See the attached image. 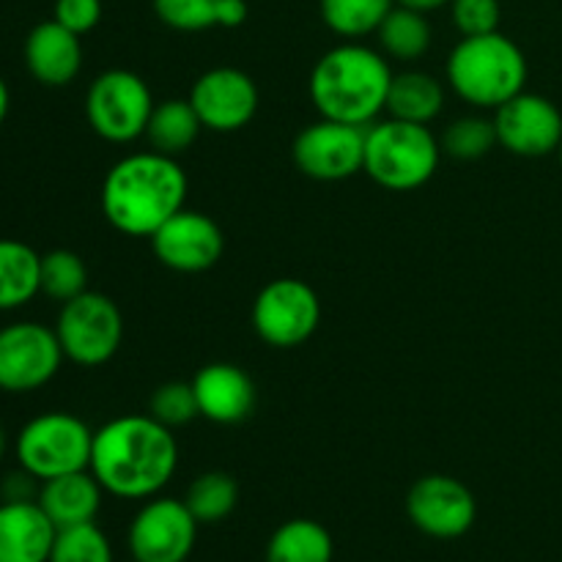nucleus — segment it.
<instances>
[{"instance_id": "e433bc0d", "label": "nucleus", "mask_w": 562, "mask_h": 562, "mask_svg": "<svg viewBox=\"0 0 562 562\" xmlns=\"http://www.w3.org/2000/svg\"><path fill=\"white\" fill-rule=\"evenodd\" d=\"M9 108H11V93H9V86H5V80L0 77V124H3L5 115H9Z\"/></svg>"}, {"instance_id": "f8f14e48", "label": "nucleus", "mask_w": 562, "mask_h": 562, "mask_svg": "<svg viewBox=\"0 0 562 562\" xmlns=\"http://www.w3.org/2000/svg\"><path fill=\"white\" fill-rule=\"evenodd\" d=\"M368 126L318 119L294 140V162L307 179L344 181L366 168Z\"/></svg>"}, {"instance_id": "c85d7f7f", "label": "nucleus", "mask_w": 562, "mask_h": 562, "mask_svg": "<svg viewBox=\"0 0 562 562\" xmlns=\"http://www.w3.org/2000/svg\"><path fill=\"white\" fill-rule=\"evenodd\" d=\"M88 291V267L77 252L49 250L42 256V294L53 302H69Z\"/></svg>"}, {"instance_id": "f704fd0d", "label": "nucleus", "mask_w": 562, "mask_h": 562, "mask_svg": "<svg viewBox=\"0 0 562 562\" xmlns=\"http://www.w3.org/2000/svg\"><path fill=\"white\" fill-rule=\"evenodd\" d=\"M38 488H42V481L20 467L16 472L3 477L0 497H3V503H33V499H38Z\"/></svg>"}, {"instance_id": "72a5a7b5", "label": "nucleus", "mask_w": 562, "mask_h": 562, "mask_svg": "<svg viewBox=\"0 0 562 562\" xmlns=\"http://www.w3.org/2000/svg\"><path fill=\"white\" fill-rule=\"evenodd\" d=\"M53 20L77 36H86L102 20V0H55Z\"/></svg>"}, {"instance_id": "9b49d317", "label": "nucleus", "mask_w": 562, "mask_h": 562, "mask_svg": "<svg viewBox=\"0 0 562 562\" xmlns=\"http://www.w3.org/2000/svg\"><path fill=\"white\" fill-rule=\"evenodd\" d=\"M198 543V521L184 499L151 497L132 519L126 547L135 562H187Z\"/></svg>"}, {"instance_id": "0eeeda50", "label": "nucleus", "mask_w": 562, "mask_h": 562, "mask_svg": "<svg viewBox=\"0 0 562 562\" xmlns=\"http://www.w3.org/2000/svg\"><path fill=\"white\" fill-rule=\"evenodd\" d=\"M53 329L66 360L80 368H99L110 362L124 340V318L119 305L99 291H86L64 302Z\"/></svg>"}, {"instance_id": "cd10ccee", "label": "nucleus", "mask_w": 562, "mask_h": 562, "mask_svg": "<svg viewBox=\"0 0 562 562\" xmlns=\"http://www.w3.org/2000/svg\"><path fill=\"white\" fill-rule=\"evenodd\" d=\"M322 20L344 38H362L376 33L395 0H322Z\"/></svg>"}, {"instance_id": "1a4fd4ad", "label": "nucleus", "mask_w": 562, "mask_h": 562, "mask_svg": "<svg viewBox=\"0 0 562 562\" xmlns=\"http://www.w3.org/2000/svg\"><path fill=\"white\" fill-rule=\"evenodd\" d=\"M322 322L318 294L296 278H278L258 291L252 302V329L274 349H296Z\"/></svg>"}, {"instance_id": "473e14b6", "label": "nucleus", "mask_w": 562, "mask_h": 562, "mask_svg": "<svg viewBox=\"0 0 562 562\" xmlns=\"http://www.w3.org/2000/svg\"><path fill=\"white\" fill-rule=\"evenodd\" d=\"M450 16L461 36H483L499 27L503 5L499 0H450Z\"/></svg>"}, {"instance_id": "7c9ffc66", "label": "nucleus", "mask_w": 562, "mask_h": 562, "mask_svg": "<svg viewBox=\"0 0 562 562\" xmlns=\"http://www.w3.org/2000/svg\"><path fill=\"white\" fill-rule=\"evenodd\" d=\"M442 151L450 154L453 159H481L497 146V130H494V119H481V115H464L456 119L453 124L445 130L442 135Z\"/></svg>"}, {"instance_id": "f3484780", "label": "nucleus", "mask_w": 562, "mask_h": 562, "mask_svg": "<svg viewBox=\"0 0 562 562\" xmlns=\"http://www.w3.org/2000/svg\"><path fill=\"white\" fill-rule=\"evenodd\" d=\"M192 390L201 417L217 426H236L247 420L256 406V384L239 366L231 362H212L201 368L192 379Z\"/></svg>"}, {"instance_id": "6e6552de", "label": "nucleus", "mask_w": 562, "mask_h": 562, "mask_svg": "<svg viewBox=\"0 0 562 562\" xmlns=\"http://www.w3.org/2000/svg\"><path fill=\"white\" fill-rule=\"evenodd\" d=\"M151 110V88L130 69L102 71L86 93L88 124L108 143H132L146 135Z\"/></svg>"}, {"instance_id": "bb28decb", "label": "nucleus", "mask_w": 562, "mask_h": 562, "mask_svg": "<svg viewBox=\"0 0 562 562\" xmlns=\"http://www.w3.org/2000/svg\"><path fill=\"white\" fill-rule=\"evenodd\" d=\"M184 505L195 516L198 525H217L228 519L239 505V486L225 472H203L187 488Z\"/></svg>"}, {"instance_id": "a878e982", "label": "nucleus", "mask_w": 562, "mask_h": 562, "mask_svg": "<svg viewBox=\"0 0 562 562\" xmlns=\"http://www.w3.org/2000/svg\"><path fill=\"white\" fill-rule=\"evenodd\" d=\"M376 33L384 55L395 60H417L431 47V25H428L426 14L398 3L384 16Z\"/></svg>"}, {"instance_id": "4be33fe9", "label": "nucleus", "mask_w": 562, "mask_h": 562, "mask_svg": "<svg viewBox=\"0 0 562 562\" xmlns=\"http://www.w3.org/2000/svg\"><path fill=\"white\" fill-rule=\"evenodd\" d=\"M445 108V88L428 71H401L393 75L387 93L390 119L409 121V124H431Z\"/></svg>"}, {"instance_id": "6ab92c4d", "label": "nucleus", "mask_w": 562, "mask_h": 562, "mask_svg": "<svg viewBox=\"0 0 562 562\" xmlns=\"http://www.w3.org/2000/svg\"><path fill=\"white\" fill-rule=\"evenodd\" d=\"M58 527L42 505L0 503V562H49Z\"/></svg>"}, {"instance_id": "39448f33", "label": "nucleus", "mask_w": 562, "mask_h": 562, "mask_svg": "<svg viewBox=\"0 0 562 562\" xmlns=\"http://www.w3.org/2000/svg\"><path fill=\"white\" fill-rule=\"evenodd\" d=\"M439 157L442 143L426 124L387 119L368 126L362 170L384 190L412 192L434 179Z\"/></svg>"}, {"instance_id": "4468645a", "label": "nucleus", "mask_w": 562, "mask_h": 562, "mask_svg": "<svg viewBox=\"0 0 562 562\" xmlns=\"http://www.w3.org/2000/svg\"><path fill=\"white\" fill-rule=\"evenodd\" d=\"M190 102L201 119L203 130L239 132L256 119L258 86L250 75L234 66H217L203 71L190 91Z\"/></svg>"}, {"instance_id": "412c9836", "label": "nucleus", "mask_w": 562, "mask_h": 562, "mask_svg": "<svg viewBox=\"0 0 562 562\" xmlns=\"http://www.w3.org/2000/svg\"><path fill=\"white\" fill-rule=\"evenodd\" d=\"M42 294V256L20 239H0V313Z\"/></svg>"}, {"instance_id": "2eb2a0df", "label": "nucleus", "mask_w": 562, "mask_h": 562, "mask_svg": "<svg viewBox=\"0 0 562 562\" xmlns=\"http://www.w3.org/2000/svg\"><path fill=\"white\" fill-rule=\"evenodd\" d=\"M497 143L516 157H547L562 140V113L552 99L521 91L494 115Z\"/></svg>"}, {"instance_id": "2f4dec72", "label": "nucleus", "mask_w": 562, "mask_h": 562, "mask_svg": "<svg viewBox=\"0 0 562 562\" xmlns=\"http://www.w3.org/2000/svg\"><path fill=\"white\" fill-rule=\"evenodd\" d=\"M148 415L168 428H181L201 417L192 382H165L148 401Z\"/></svg>"}, {"instance_id": "7ed1b4c3", "label": "nucleus", "mask_w": 562, "mask_h": 562, "mask_svg": "<svg viewBox=\"0 0 562 562\" xmlns=\"http://www.w3.org/2000/svg\"><path fill=\"white\" fill-rule=\"evenodd\" d=\"M390 82L393 69L387 55L349 42L316 60L311 71V99L322 119L371 126L387 108Z\"/></svg>"}, {"instance_id": "9d476101", "label": "nucleus", "mask_w": 562, "mask_h": 562, "mask_svg": "<svg viewBox=\"0 0 562 562\" xmlns=\"http://www.w3.org/2000/svg\"><path fill=\"white\" fill-rule=\"evenodd\" d=\"M64 349L53 327L14 322L0 327V390L25 395L53 382L64 362Z\"/></svg>"}, {"instance_id": "5701e85b", "label": "nucleus", "mask_w": 562, "mask_h": 562, "mask_svg": "<svg viewBox=\"0 0 562 562\" xmlns=\"http://www.w3.org/2000/svg\"><path fill=\"white\" fill-rule=\"evenodd\" d=\"M154 11L173 31L239 27L247 20L245 0H154Z\"/></svg>"}, {"instance_id": "423d86ee", "label": "nucleus", "mask_w": 562, "mask_h": 562, "mask_svg": "<svg viewBox=\"0 0 562 562\" xmlns=\"http://www.w3.org/2000/svg\"><path fill=\"white\" fill-rule=\"evenodd\" d=\"M93 431L69 412H44L20 428L14 442L22 470L38 481L69 475L91 467Z\"/></svg>"}, {"instance_id": "4c0bfd02", "label": "nucleus", "mask_w": 562, "mask_h": 562, "mask_svg": "<svg viewBox=\"0 0 562 562\" xmlns=\"http://www.w3.org/2000/svg\"><path fill=\"white\" fill-rule=\"evenodd\" d=\"M5 448H9V439H5V428L0 426V461H3V456H5Z\"/></svg>"}, {"instance_id": "20e7f679", "label": "nucleus", "mask_w": 562, "mask_h": 562, "mask_svg": "<svg viewBox=\"0 0 562 562\" xmlns=\"http://www.w3.org/2000/svg\"><path fill=\"white\" fill-rule=\"evenodd\" d=\"M448 82L464 102L497 110L527 86V58L499 31L464 36L448 58Z\"/></svg>"}, {"instance_id": "c9c22d12", "label": "nucleus", "mask_w": 562, "mask_h": 562, "mask_svg": "<svg viewBox=\"0 0 562 562\" xmlns=\"http://www.w3.org/2000/svg\"><path fill=\"white\" fill-rule=\"evenodd\" d=\"M395 3L406 5V9H415V11H423V14H428V11L442 9V5H450V0H395Z\"/></svg>"}, {"instance_id": "f03ea898", "label": "nucleus", "mask_w": 562, "mask_h": 562, "mask_svg": "<svg viewBox=\"0 0 562 562\" xmlns=\"http://www.w3.org/2000/svg\"><path fill=\"white\" fill-rule=\"evenodd\" d=\"M187 173L179 159L159 151H137L119 159L102 181V214L115 231L151 239L184 209Z\"/></svg>"}, {"instance_id": "ddd939ff", "label": "nucleus", "mask_w": 562, "mask_h": 562, "mask_svg": "<svg viewBox=\"0 0 562 562\" xmlns=\"http://www.w3.org/2000/svg\"><path fill=\"white\" fill-rule=\"evenodd\" d=\"M406 516L428 538L453 541L467 536L477 519L470 488L450 475H426L406 494Z\"/></svg>"}, {"instance_id": "dca6fc26", "label": "nucleus", "mask_w": 562, "mask_h": 562, "mask_svg": "<svg viewBox=\"0 0 562 562\" xmlns=\"http://www.w3.org/2000/svg\"><path fill=\"white\" fill-rule=\"evenodd\" d=\"M159 263L181 274L206 272L223 258L225 236L209 214L181 209L151 236Z\"/></svg>"}, {"instance_id": "f257e3e1", "label": "nucleus", "mask_w": 562, "mask_h": 562, "mask_svg": "<svg viewBox=\"0 0 562 562\" xmlns=\"http://www.w3.org/2000/svg\"><path fill=\"white\" fill-rule=\"evenodd\" d=\"M102 488L119 499H151L179 470L173 428L151 415H121L93 431L91 467Z\"/></svg>"}, {"instance_id": "b1692460", "label": "nucleus", "mask_w": 562, "mask_h": 562, "mask_svg": "<svg viewBox=\"0 0 562 562\" xmlns=\"http://www.w3.org/2000/svg\"><path fill=\"white\" fill-rule=\"evenodd\" d=\"M201 130L203 124L190 99H165V102L154 104L143 137L151 143V151L179 157L198 140Z\"/></svg>"}, {"instance_id": "58836bf2", "label": "nucleus", "mask_w": 562, "mask_h": 562, "mask_svg": "<svg viewBox=\"0 0 562 562\" xmlns=\"http://www.w3.org/2000/svg\"><path fill=\"white\" fill-rule=\"evenodd\" d=\"M560 157V162H562V140H560V146H558V151H554Z\"/></svg>"}, {"instance_id": "393cba45", "label": "nucleus", "mask_w": 562, "mask_h": 562, "mask_svg": "<svg viewBox=\"0 0 562 562\" xmlns=\"http://www.w3.org/2000/svg\"><path fill=\"white\" fill-rule=\"evenodd\" d=\"M333 536L313 519L285 521L267 543V562H333Z\"/></svg>"}, {"instance_id": "a211bd4d", "label": "nucleus", "mask_w": 562, "mask_h": 562, "mask_svg": "<svg viewBox=\"0 0 562 562\" xmlns=\"http://www.w3.org/2000/svg\"><path fill=\"white\" fill-rule=\"evenodd\" d=\"M25 66L42 86H69L82 69L80 36L55 20L38 22L25 38Z\"/></svg>"}, {"instance_id": "aec40b11", "label": "nucleus", "mask_w": 562, "mask_h": 562, "mask_svg": "<svg viewBox=\"0 0 562 562\" xmlns=\"http://www.w3.org/2000/svg\"><path fill=\"white\" fill-rule=\"evenodd\" d=\"M102 494L104 488L93 477V472L80 470L44 481L36 503L42 505V510L58 530H66V527L97 521L99 508H102Z\"/></svg>"}, {"instance_id": "c756f323", "label": "nucleus", "mask_w": 562, "mask_h": 562, "mask_svg": "<svg viewBox=\"0 0 562 562\" xmlns=\"http://www.w3.org/2000/svg\"><path fill=\"white\" fill-rule=\"evenodd\" d=\"M49 562H115V558L110 538L99 530L97 521H88L58 530Z\"/></svg>"}]
</instances>
